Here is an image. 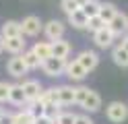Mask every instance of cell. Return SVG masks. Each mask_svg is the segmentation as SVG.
Segmentation results:
<instances>
[{"label":"cell","mask_w":128,"mask_h":124,"mask_svg":"<svg viewBox=\"0 0 128 124\" xmlns=\"http://www.w3.org/2000/svg\"><path fill=\"white\" fill-rule=\"evenodd\" d=\"M21 85H23V91H25V95H27V101L37 99L42 95V91H44V85L39 81H35V79H27V81H23Z\"/></svg>","instance_id":"cell-11"},{"label":"cell","mask_w":128,"mask_h":124,"mask_svg":"<svg viewBox=\"0 0 128 124\" xmlns=\"http://www.w3.org/2000/svg\"><path fill=\"white\" fill-rule=\"evenodd\" d=\"M106 116L110 122L114 124H122L126 118H128V105L124 101H112L108 107H106Z\"/></svg>","instance_id":"cell-1"},{"label":"cell","mask_w":128,"mask_h":124,"mask_svg":"<svg viewBox=\"0 0 128 124\" xmlns=\"http://www.w3.org/2000/svg\"><path fill=\"white\" fill-rule=\"evenodd\" d=\"M4 50V39H2V35H0V52Z\"/></svg>","instance_id":"cell-35"},{"label":"cell","mask_w":128,"mask_h":124,"mask_svg":"<svg viewBox=\"0 0 128 124\" xmlns=\"http://www.w3.org/2000/svg\"><path fill=\"white\" fill-rule=\"evenodd\" d=\"M76 2H78V4L83 6V4H87V2H89V0H76Z\"/></svg>","instance_id":"cell-36"},{"label":"cell","mask_w":128,"mask_h":124,"mask_svg":"<svg viewBox=\"0 0 128 124\" xmlns=\"http://www.w3.org/2000/svg\"><path fill=\"white\" fill-rule=\"evenodd\" d=\"M108 27L114 31V35H116V37H118V35H126V31H128V15L118 11V15L108 23Z\"/></svg>","instance_id":"cell-9"},{"label":"cell","mask_w":128,"mask_h":124,"mask_svg":"<svg viewBox=\"0 0 128 124\" xmlns=\"http://www.w3.org/2000/svg\"><path fill=\"white\" fill-rule=\"evenodd\" d=\"M120 46H122V48L126 50V52H128V35H124V37H122V41H120Z\"/></svg>","instance_id":"cell-34"},{"label":"cell","mask_w":128,"mask_h":124,"mask_svg":"<svg viewBox=\"0 0 128 124\" xmlns=\"http://www.w3.org/2000/svg\"><path fill=\"white\" fill-rule=\"evenodd\" d=\"M37 99H42L44 103H60V99H58V87H44L42 91V95H39Z\"/></svg>","instance_id":"cell-22"},{"label":"cell","mask_w":128,"mask_h":124,"mask_svg":"<svg viewBox=\"0 0 128 124\" xmlns=\"http://www.w3.org/2000/svg\"><path fill=\"white\" fill-rule=\"evenodd\" d=\"M64 31H66V25L58 19H52L44 25V35L48 41H56V39H62L64 37Z\"/></svg>","instance_id":"cell-4"},{"label":"cell","mask_w":128,"mask_h":124,"mask_svg":"<svg viewBox=\"0 0 128 124\" xmlns=\"http://www.w3.org/2000/svg\"><path fill=\"white\" fill-rule=\"evenodd\" d=\"M6 70H8V74H10V77H14V79H23V77L29 72L21 54H19V56H12L10 60L6 62Z\"/></svg>","instance_id":"cell-7"},{"label":"cell","mask_w":128,"mask_h":124,"mask_svg":"<svg viewBox=\"0 0 128 124\" xmlns=\"http://www.w3.org/2000/svg\"><path fill=\"white\" fill-rule=\"evenodd\" d=\"M81 107L87 110V112H99L101 110V97H99V93L93 91V89H89V93H87V97H85V101H83Z\"/></svg>","instance_id":"cell-13"},{"label":"cell","mask_w":128,"mask_h":124,"mask_svg":"<svg viewBox=\"0 0 128 124\" xmlns=\"http://www.w3.org/2000/svg\"><path fill=\"white\" fill-rule=\"evenodd\" d=\"M106 21H103L101 19V17L99 15H95V17H89V23H87V29H89L91 33H95V31H99V29H103V27H106Z\"/></svg>","instance_id":"cell-26"},{"label":"cell","mask_w":128,"mask_h":124,"mask_svg":"<svg viewBox=\"0 0 128 124\" xmlns=\"http://www.w3.org/2000/svg\"><path fill=\"white\" fill-rule=\"evenodd\" d=\"M99 8H101V2H97V0H89L87 4L81 6V11L87 17H95V15H99Z\"/></svg>","instance_id":"cell-24"},{"label":"cell","mask_w":128,"mask_h":124,"mask_svg":"<svg viewBox=\"0 0 128 124\" xmlns=\"http://www.w3.org/2000/svg\"><path fill=\"white\" fill-rule=\"evenodd\" d=\"M21 29H23V35L35 37V35H39V33L44 31V23H42V19H39V17L29 15V17H25V19L21 21Z\"/></svg>","instance_id":"cell-3"},{"label":"cell","mask_w":128,"mask_h":124,"mask_svg":"<svg viewBox=\"0 0 128 124\" xmlns=\"http://www.w3.org/2000/svg\"><path fill=\"white\" fill-rule=\"evenodd\" d=\"M118 15V8H116V4H112V2H101V8H99V17L106 23H110L114 17Z\"/></svg>","instance_id":"cell-21"},{"label":"cell","mask_w":128,"mask_h":124,"mask_svg":"<svg viewBox=\"0 0 128 124\" xmlns=\"http://www.w3.org/2000/svg\"><path fill=\"white\" fill-rule=\"evenodd\" d=\"M0 124H14V114H2L0 116Z\"/></svg>","instance_id":"cell-31"},{"label":"cell","mask_w":128,"mask_h":124,"mask_svg":"<svg viewBox=\"0 0 128 124\" xmlns=\"http://www.w3.org/2000/svg\"><path fill=\"white\" fill-rule=\"evenodd\" d=\"M27 110L33 114L35 118H42V116H46V103L42 101V99H33V101H29Z\"/></svg>","instance_id":"cell-23"},{"label":"cell","mask_w":128,"mask_h":124,"mask_svg":"<svg viewBox=\"0 0 128 124\" xmlns=\"http://www.w3.org/2000/svg\"><path fill=\"white\" fill-rule=\"evenodd\" d=\"M21 56H23V60H25L27 70H35V68H39V66H42V60H39V56L33 52V50H25Z\"/></svg>","instance_id":"cell-20"},{"label":"cell","mask_w":128,"mask_h":124,"mask_svg":"<svg viewBox=\"0 0 128 124\" xmlns=\"http://www.w3.org/2000/svg\"><path fill=\"white\" fill-rule=\"evenodd\" d=\"M35 124H54V120L48 116H42V118H35Z\"/></svg>","instance_id":"cell-33"},{"label":"cell","mask_w":128,"mask_h":124,"mask_svg":"<svg viewBox=\"0 0 128 124\" xmlns=\"http://www.w3.org/2000/svg\"><path fill=\"white\" fill-rule=\"evenodd\" d=\"M70 52H72V46H70V41H66V39H56V41H52V56H56V58H66L70 56Z\"/></svg>","instance_id":"cell-12"},{"label":"cell","mask_w":128,"mask_h":124,"mask_svg":"<svg viewBox=\"0 0 128 124\" xmlns=\"http://www.w3.org/2000/svg\"><path fill=\"white\" fill-rule=\"evenodd\" d=\"M76 114H70V112H60L58 116L54 118V124H74Z\"/></svg>","instance_id":"cell-27"},{"label":"cell","mask_w":128,"mask_h":124,"mask_svg":"<svg viewBox=\"0 0 128 124\" xmlns=\"http://www.w3.org/2000/svg\"><path fill=\"white\" fill-rule=\"evenodd\" d=\"M66 17H68V25H72L74 29H87L89 17H87L81 8H78V11H74V13H70V15H66Z\"/></svg>","instance_id":"cell-14"},{"label":"cell","mask_w":128,"mask_h":124,"mask_svg":"<svg viewBox=\"0 0 128 124\" xmlns=\"http://www.w3.org/2000/svg\"><path fill=\"white\" fill-rule=\"evenodd\" d=\"M42 70L48 74V77L56 79V77H60V74H64V70H66V60L52 56V58H48V60L42 62Z\"/></svg>","instance_id":"cell-2"},{"label":"cell","mask_w":128,"mask_h":124,"mask_svg":"<svg viewBox=\"0 0 128 124\" xmlns=\"http://www.w3.org/2000/svg\"><path fill=\"white\" fill-rule=\"evenodd\" d=\"M58 99H60V105H72L74 103V87L70 85H60L58 87Z\"/></svg>","instance_id":"cell-15"},{"label":"cell","mask_w":128,"mask_h":124,"mask_svg":"<svg viewBox=\"0 0 128 124\" xmlns=\"http://www.w3.org/2000/svg\"><path fill=\"white\" fill-rule=\"evenodd\" d=\"M114 39H116V35H114V31H112L108 25H106L103 29H99V31H95V33H93V41H95V46L101 48V50L112 48V46H114Z\"/></svg>","instance_id":"cell-6"},{"label":"cell","mask_w":128,"mask_h":124,"mask_svg":"<svg viewBox=\"0 0 128 124\" xmlns=\"http://www.w3.org/2000/svg\"><path fill=\"white\" fill-rule=\"evenodd\" d=\"M64 74H66L70 81H85L89 72H87V68L74 58V60H66V70H64Z\"/></svg>","instance_id":"cell-5"},{"label":"cell","mask_w":128,"mask_h":124,"mask_svg":"<svg viewBox=\"0 0 128 124\" xmlns=\"http://www.w3.org/2000/svg\"><path fill=\"white\" fill-rule=\"evenodd\" d=\"M0 35H2V37H17V35H23L21 23H19V21H6L2 27H0Z\"/></svg>","instance_id":"cell-17"},{"label":"cell","mask_w":128,"mask_h":124,"mask_svg":"<svg viewBox=\"0 0 128 124\" xmlns=\"http://www.w3.org/2000/svg\"><path fill=\"white\" fill-rule=\"evenodd\" d=\"M76 60L87 68V72H91V70L97 68V64H99V54L95 52V50H83V52L76 56Z\"/></svg>","instance_id":"cell-10"},{"label":"cell","mask_w":128,"mask_h":124,"mask_svg":"<svg viewBox=\"0 0 128 124\" xmlns=\"http://www.w3.org/2000/svg\"><path fill=\"white\" fill-rule=\"evenodd\" d=\"M8 93H10V83L0 81V103H2V101H8Z\"/></svg>","instance_id":"cell-30"},{"label":"cell","mask_w":128,"mask_h":124,"mask_svg":"<svg viewBox=\"0 0 128 124\" xmlns=\"http://www.w3.org/2000/svg\"><path fill=\"white\" fill-rule=\"evenodd\" d=\"M8 101L14 105H25L27 101V95L23 91V85H10V93H8Z\"/></svg>","instance_id":"cell-16"},{"label":"cell","mask_w":128,"mask_h":124,"mask_svg":"<svg viewBox=\"0 0 128 124\" xmlns=\"http://www.w3.org/2000/svg\"><path fill=\"white\" fill-rule=\"evenodd\" d=\"M60 8H62L66 15H70V13L78 11V8H81V4H78L76 0H60Z\"/></svg>","instance_id":"cell-28"},{"label":"cell","mask_w":128,"mask_h":124,"mask_svg":"<svg viewBox=\"0 0 128 124\" xmlns=\"http://www.w3.org/2000/svg\"><path fill=\"white\" fill-rule=\"evenodd\" d=\"M74 124H93V120L89 118V116L81 114V116H76V118H74Z\"/></svg>","instance_id":"cell-32"},{"label":"cell","mask_w":128,"mask_h":124,"mask_svg":"<svg viewBox=\"0 0 128 124\" xmlns=\"http://www.w3.org/2000/svg\"><path fill=\"white\" fill-rule=\"evenodd\" d=\"M112 60H114V64H118V66H122V68H126V66H128V52L118 44L114 50H112Z\"/></svg>","instance_id":"cell-19"},{"label":"cell","mask_w":128,"mask_h":124,"mask_svg":"<svg viewBox=\"0 0 128 124\" xmlns=\"http://www.w3.org/2000/svg\"><path fill=\"white\" fill-rule=\"evenodd\" d=\"M4 39V50L8 54L12 56H19L25 52V46H27V41H25V35H17V37H2Z\"/></svg>","instance_id":"cell-8"},{"label":"cell","mask_w":128,"mask_h":124,"mask_svg":"<svg viewBox=\"0 0 128 124\" xmlns=\"http://www.w3.org/2000/svg\"><path fill=\"white\" fill-rule=\"evenodd\" d=\"M87 93H89V87H74V103L76 105H83Z\"/></svg>","instance_id":"cell-29"},{"label":"cell","mask_w":128,"mask_h":124,"mask_svg":"<svg viewBox=\"0 0 128 124\" xmlns=\"http://www.w3.org/2000/svg\"><path fill=\"white\" fill-rule=\"evenodd\" d=\"M31 50L39 56V60H42V62L48 60V58H52V41H37Z\"/></svg>","instance_id":"cell-18"},{"label":"cell","mask_w":128,"mask_h":124,"mask_svg":"<svg viewBox=\"0 0 128 124\" xmlns=\"http://www.w3.org/2000/svg\"><path fill=\"white\" fill-rule=\"evenodd\" d=\"M14 124H35V116L29 110H23L19 114H14Z\"/></svg>","instance_id":"cell-25"},{"label":"cell","mask_w":128,"mask_h":124,"mask_svg":"<svg viewBox=\"0 0 128 124\" xmlns=\"http://www.w3.org/2000/svg\"><path fill=\"white\" fill-rule=\"evenodd\" d=\"M2 114H4V112H2V110H0V116H2Z\"/></svg>","instance_id":"cell-37"}]
</instances>
